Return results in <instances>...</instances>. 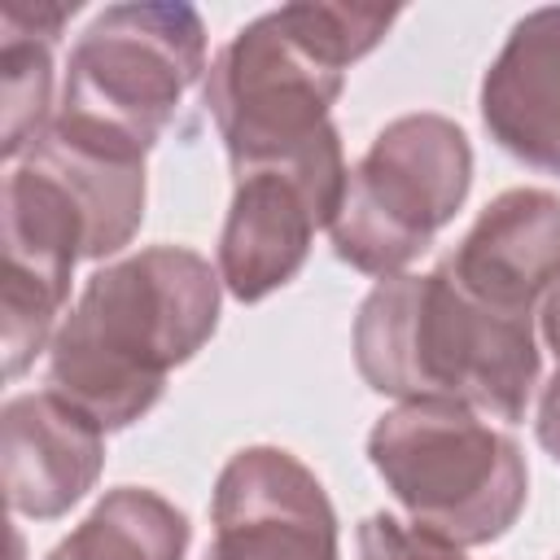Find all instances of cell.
Wrapping results in <instances>:
<instances>
[{
	"instance_id": "cell-1",
	"label": "cell",
	"mask_w": 560,
	"mask_h": 560,
	"mask_svg": "<svg viewBox=\"0 0 560 560\" xmlns=\"http://www.w3.org/2000/svg\"><path fill=\"white\" fill-rule=\"evenodd\" d=\"M398 9L298 0L245 22L201 79V101L228 149L232 175L258 166H341L332 105L346 70L368 57Z\"/></svg>"
},
{
	"instance_id": "cell-16",
	"label": "cell",
	"mask_w": 560,
	"mask_h": 560,
	"mask_svg": "<svg viewBox=\"0 0 560 560\" xmlns=\"http://www.w3.org/2000/svg\"><path fill=\"white\" fill-rule=\"evenodd\" d=\"M359 560H468L464 547H451L394 512H372L354 534Z\"/></svg>"
},
{
	"instance_id": "cell-11",
	"label": "cell",
	"mask_w": 560,
	"mask_h": 560,
	"mask_svg": "<svg viewBox=\"0 0 560 560\" xmlns=\"http://www.w3.org/2000/svg\"><path fill=\"white\" fill-rule=\"evenodd\" d=\"M0 468L13 516H66L105 468V429L48 385L0 407Z\"/></svg>"
},
{
	"instance_id": "cell-6",
	"label": "cell",
	"mask_w": 560,
	"mask_h": 560,
	"mask_svg": "<svg viewBox=\"0 0 560 560\" xmlns=\"http://www.w3.org/2000/svg\"><path fill=\"white\" fill-rule=\"evenodd\" d=\"M206 70V22L192 4H109L70 48L57 114L105 127L149 153Z\"/></svg>"
},
{
	"instance_id": "cell-9",
	"label": "cell",
	"mask_w": 560,
	"mask_h": 560,
	"mask_svg": "<svg viewBox=\"0 0 560 560\" xmlns=\"http://www.w3.org/2000/svg\"><path fill=\"white\" fill-rule=\"evenodd\" d=\"M350 166H258L232 175V201L219 228L214 271L236 302H262L284 289L315 232H328Z\"/></svg>"
},
{
	"instance_id": "cell-3",
	"label": "cell",
	"mask_w": 560,
	"mask_h": 560,
	"mask_svg": "<svg viewBox=\"0 0 560 560\" xmlns=\"http://www.w3.org/2000/svg\"><path fill=\"white\" fill-rule=\"evenodd\" d=\"M354 368L394 402H464L516 424L538 389L534 315H499L464 298L438 267L376 280L350 332Z\"/></svg>"
},
{
	"instance_id": "cell-7",
	"label": "cell",
	"mask_w": 560,
	"mask_h": 560,
	"mask_svg": "<svg viewBox=\"0 0 560 560\" xmlns=\"http://www.w3.org/2000/svg\"><path fill=\"white\" fill-rule=\"evenodd\" d=\"M4 280H0V359L22 376L57 337L74 267L88 258V223L66 188L31 162H13L0 192Z\"/></svg>"
},
{
	"instance_id": "cell-15",
	"label": "cell",
	"mask_w": 560,
	"mask_h": 560,
	"mask_svg": "<svg viewBox=\"0 0 560 560\" xmlns=\"http://www.w3.org/2000/svg\"><path fill=\"white\" fill-rule=\"evenodd\" d=\"M188 516L149 486H114L44 560H184Z\"/></svg>"
},
{
	"instance_id": "cell-19",
	"label": "cell",
	"mask_w": 560,
	"mask_h": 560,
	"mask_svg": "<svg viewBox=\"0 0 560 560\" xmlns=\"http://www.w3.org/2000/svg\"><path fill=\"white\" fill-rule=\"evenodd\" d=\"M556 560H560V556H556Z\"/></svg>"
},
{
	"instance_id": "cell-4",
	"label": "cell",
	"mask_w": 560,
	"mask_h": 560,
	"mask_svg": "<svg viewBox=\"0 0 560 560\" xmlns=\"http://www.w3.org/2000/svg\"><path fill=\"white\" fill-rule=\"evenodd\" d=\"M368 464L407 525L451 542H499L529 499V464L512 433L464 402H398L368 429Z\"/></svg>"
},
{
	"instance_id": "cell-18",
	"label": "cell",
	"mask_w": 560,
	"mask_h": 560,
	"mask_svg": "<svg viewBox=\"0 0 560 560\" xmlns=\"http://www.w3.org/2000/svg\"><path fill=\"white\" fill-rule=\"evenodd\" d=\"M538 337H542V346L556 354V368H560V276H556V284L547 289V298L538 302Z\"/></svg>"
},
{
	"instance_id": "cell-5",
	"label": "cell",
	"mask_w": 560,
	"mask_h": 560,
	"mask_svg": "<svg viewBox=\"0 0 560 560\" xmlns=\"http://www.w3.org/2000/svg\"><path fill=\"white\" fill-rule=\"evenodd\" d=\"M472 188V144L446 114L416 109L385 122L350 166L328 223L332 254L372 276H402L455 219Z\"/></svg>"
},
{
	"instance_id": "cell-17",
	"label": "cell",
	"mask_w": 560,
	"mask_h": 560,
	"mask_svg": "<svg viewBox=\"0 0 560 560\" xmlns=\"http://www.w3.org/2000/svg\"><path fill=\"white\" fill-rule=\"evenodd\" d=\"M534 433H538V446L560 464V368H556V372H551V381L538 389Z\"/></svg>"
},
{
	"instance_id": "cell-10",
	"label": "cell",
	"mask_w": 560,
	"mask_h": 560,
	"mask_svg": "<svg viewBox=\"0 0 560 560\" xmlns=\"http://www.w3.org/2000/svg\"><path fill=\"white\" fill-rule=\"evenodd\" d=\"M438 271L486 311L534 315L560 276V197L547 188L499 192Z\"/></svg>"
},
{
	"instance_id": "cell-8",
	"label": "cell",
	"mask_w": 560,
	"mask_h": 560,
	"mask_svg": "<svg viewBox=\"0 0 560 560\" xmlns=\"http://www.w3.org/2000/svg\"><path fill=\"white\" fill-rule=\"evenodd\" d=\"M201 560H341L324 481L284 446H241L214 477Z\"/></svg>"
},
{
	"instance_id": "cell-14",
	"label": "cell",
	"mask_w": 560,
	"mask_h": 560,
	"mask_svg": "<svg viewBox=\"0 0 560 560\" xmlns=\"http://www.w3.org/2000/svg\"><path fill=\"white\" fill-rule=\"evenodd\" d=\"M79 0H4L0 13V153L13 166L52 122V48Z\"/></svg>"
},
{
	"instance_id": "cell-13",
	"label": "cell",
	"mask_w": 560,
	"mask_h": 560,
	"mask_svg": "<svg viewBox=\"0 0 560 560\" xmlns=\"http://www.w3.org/2000/svg\"><path fill=\"white\" fill-rule=\"evenodd\" d=\"M144 158L149 153L140 144L66 114H52L48 131L22 153V162L52 175L66 188V197L79 206L88 223V262L114 258L140 232Z\"/></svg>"
},
{
	"instance_id": "cell-2",
	"label": "cell",
	"mask_w": 560,
	"mask_h": 560,
	"mask_svg": "<svg viewBox=\"0 0 560 560\" xmlns=\"http://www.w3.org/2000/svg\"><path fill=\"white\" fill-rule=\"evenodd\" d=\"M223 280L188 245H149L96 267L48 346V389L118 433L144 420L166 376L219 328Z\"/></svg>"
},
{
	"instance_id": "cell-12",
	"label": "cell",
	"mask_w": 560,
	"mask_h": 560,
	"mask_svg": "<svg viewBox=\"0 0 560 560\" xmlns=\"http://www.w3.org/2000/svg\"><path fill=\"white\" fill-rule=\"evenodd\" d=\"M477 109L508 158L560 175V4L529 9L512 22L499 57L481 74Z\"/></svg>"
}]
</instances>
